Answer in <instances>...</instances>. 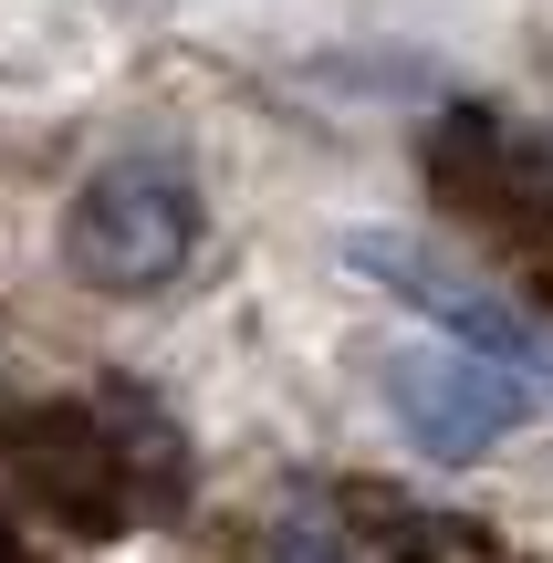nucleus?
Masks as SVG:
<instances>
[{"label": "nucleus", "mask_w": 553, "mask_h": 563, "mask_svg": "<svg viewBox=\"0 0 553 563\" xmlns=\"http://www.w3.org/2000/svg\"><path fill=\"white\" fill-rule=\"evenodd\" d=\"M429 178L450 188L460 220H480L512 251V272L553 302V146H533L512 115H491V104H460L429 136Z\"/></svg>", "instance_id": "f257e3e1"}, {"label": "nucleus", "mask_w": 553, "mask_h": 563, "mask_svg": "<svg viewBox=\"0 0 553 563\" xmlns=\"http://www.w3.org/2000/svg\"><path fill=\"white\" fill-rule=\"evenodd\" d=\"M63 251H74V272L95 282V292H157V282L188 272V251H199V199H188L178 167H104V178H84L74 220H63Z\"/></svg>", "instance_id": "f03ea898"}, {"label": "nucleus", "mask_w": 553, "mask_h": 563, "mask_svg": "<svg viewBox=\"0 0 553 563\" xmlns=\"http://www.w3.org/2000/svg\"><path fill=\"white\" fill-rule=\"evenodd\" d=\"M387 407L429 460H480L533 418V386L471 344H408V355H387Z\"/></svg>", "instance_id": "7ed1b4c3"}, {"label": "nucleus", "mask_w": 553, "mask_h": 563, "mask_svg": "<svg viewBox=\"0 0 553 563\" xmlns=\"http://www.w3.org/2000/svg\"><path fill=\"white\" fill-rule=\"evenodd\" d=\"M11 460H21V481L53 501V522H74V532H115L125 522V449L104 439L84 407H42V418H21L11 428Z\"/></svg>", "instance_id": "20e7f679"}, {"label": "nucleus", "mask_w": 553, "mask_h": 563, "mask_svg": "<svg viewBox=\"0 0 553 563\" xmlns=\"http://www.w3.org/2000/svg\"><path fill=\"white\" fill-rule=\"evenodd\" d=\"M345 262H355V272H376L397 302H408V313H429L450 344H471V355H491V365H533V334H522V313H501L480 282H460L450 262H429L418 241H376V230H366V241H345Z\"/></svg>", "instance_id": "39448f33"}, {"label": "nucleus", "mask_w": 553, "mask_h": 563, "mask_svg": "<svg viewBox=\"0 0 553 563\" xmlns=\"http://www.w3.org/2000/svg\"><path fill=\"white\" fill-rule=\"evenodd\" d=\"M387 563H522L501 532H480V522H450V511H418L408 532L387 543Z\"/></svg>", "instance_id": "423d86ee"}, {"label": "nucleus", "mask_w": 553, "mask_h": 563, "mask_svg": "<svg viewBox=\"0 0 553 563\" xmlns=\"http://www.w3.org/2000/svg\"><path fill=\"white\" fill-rule=\"evenodd\" d=\"M272 563H355V553H345V532H334V511L303 501V511L272 522Z\"/></svg>", "instance_id": "0eeeda50"}, {"label": "nucleus", "mask_w": 553, "mask_h": 563, "mask_svg": "<svg viewBox=\"0 0 553 563\" xmlns=\"http://www.w3.org/2000/svg\"><path fill=\"white\" fill-rule=\"evenodd\" d=\"M0 563H21V532H11V522H0Z\"/></svg>", "instance_id": "6e6552de"}]
</instances>
